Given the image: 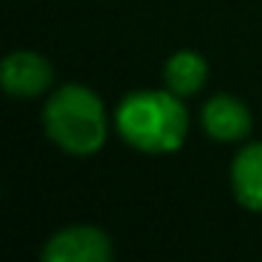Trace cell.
Masks as SVG:
<instances>
[{
	"instance_id": "obj_1",
	"label": "cell",
	"mask_w": 262,
	"mask_h": 262,
	"mask_svg": "<svg viewBox=\"0 0 262 262\" xmlns=\"http://www.w3.org/2000/svg\"><path fill=\"white\" fill-rule=\"evenodd\" d=\"M116 130L133 149L166 155L181 149L189 133V116L172 91H136L121 99Z\"/></svg>"
},
{
	"instance_id": "obj_2",
	"label": "cell",
	"mask_w": 262,
	"mask_h": 262,
	"mask_svg": "<svg viewBox=\"0 0 262 262\" xmlns=\"http://www.w3.org/2000/svg\"><path fill=\"white\" fill-rule=\"evenodd\" d=\"M46 136L68 155H96L107 141V110L85 85H62L42 107Z\"/></svg>"
},
{
	"instance_id": "obj_3",
	"label": "cell",
	"mask_w": 262,
	"mask_h": 262,
	"mask_svg": "<svg viewBox=\"0 0 262 262\" xmlns=\"http://www.w3.org/2000/svg\"><path fill=\"white\" fill-rule=\"evenodd\" d=\"M113 256L110 237L96 226H68L42 248L46 262H107Z\"/></svg>"
},
{
	"instance_id": "obj_4",
	"label": "cell",
	"mask_w": 262,
	"mask_h": 262,
	"mask_svg": "<svg viewBox=\"0 0 262 262\" xmlns=\"http://www.w3.org/2000/svg\"><path fill=\"white\" fill-rule=\"evenodd\" d=\"M54 68L37 51H12L0 65V85L9 96L34 99L51 88Z\"/></svg>"
},
{
	"instance_id": "obj_5",
	"label": "cell",
	"mask_w": 262,
	"mask_h": 262,
	"mask_svg": "<svg viewBox=\"0 0 262 262\" xmlns=\"http://www.w3.org/2000/svg\"><path fill=\"white\" fill-rule=\"evenodd\" d=\"M200 121H203V130L209 133L214 141H223V144L243 141V138L251 133L248 107H245L237 96H228V93L211 96L209 102L203 104Z\"/></svg>"
},
{
	"instance_id": "obj_6",
	"label": "cell",
	"mask_w": 262,
	"mask_h": 262,
	"mask_svg": "<svg viewBox=\"0 0 262 262\" xmlns=\"http://www.w3.org/2000/svg\"><path fill=\"white\" fill-rule=\"evenodd\" d=\"M231 189L243 209L262 211V141L248 144L234 155Z\"/></svg>"
},
{
	"instance_id": "obj_7",
	"label": "cell",
	"mask_w": 262,
	"mask_h": 262,
	"mask_svg": "<svg viewBox=\"0 0 262 262\" xmlns=\"http://www.w3.org/2000/svg\"><path fill=\"white\" fill-rule=\"evenodd\" d=\"M206 76H209V65H206V59L198 51H178L164 65L166 91H172L181 99L194 96L206 85Z\"/></svg>"
}]
</instances>
